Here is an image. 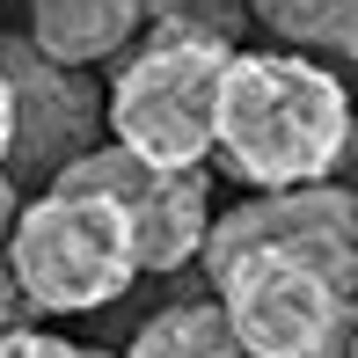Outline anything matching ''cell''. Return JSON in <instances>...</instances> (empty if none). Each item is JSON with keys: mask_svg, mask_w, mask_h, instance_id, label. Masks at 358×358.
I'll use <instances>...</instances> for the list:
<instances>
[{"mask_svg": "<svg viewBox=\"0 0 358 358\" xmlns=\"http://www.w3.org/2000/svg\"><path fill=\"white\" fill-rule=\"evenodd\" d=\"M198 264L241 358H351L358 198L344 183L264 190L205 227Z\"/></svg>", "mask_w": 358, "mask_h": 358, "instance_id": "cell-1", "label": "cell"}, {"mask_svg": "<svg viewBox=\"0 0 358 358\" xmlns=\"http://www.w3.org/2000/svg\"><path fill=\"white\" fill-rule=\"evenodd\" d=\"M344 146H351V95L322 59H300V52L227 59L220 103H213V154L256 198L336 183Z\"/></svg>", "mask_w": 358, "mask_h": 358, "instance_id": "cell-2", "label": "cell"}, {"mask_svg": "<svg viewBox=\"0 0 358 358\" xmlns=\"http://www.w3.org/2000/svg\"><path fill=\"white\" fill-rule=\"evenodd\" d=\"M227 37L198 22H154V37L117 66L103 95V124L117 154L146 169H205L213 161V103L227 73Z\"/></svg>", "mask_w": 358, "mask_h": 358, "instance_id": "cell-3", "label": "cell"}, {"mask_svg": "<svg viewBox=\"0 0 358 358\" xmlns=\"http://www.w3.org/2000/svg\"><path fill=\"white\" fill-rule=\"evenodd\" d=\"M8 278L29 300V315H95L139 278L124 220L103 198L44 190L8 220Z\"/></svg>", "mask_w": 358, "mask_h": 358, "instance_id": "cell-4", "label": "cell"}, {"mask_svg": "<svg viewBox=\"0 0 358 358\" xmlns=\"http://www.w3.org/2000/svg\"><path fill=\"white\" fill-rule=\"evenodd\" d=\"M52 190H80V198H103L124 220L139 271H183L198 256L205 227H213V190L205 169H146V161L117 154V146H88L73 169L52 176Z\"/></svg>", "mask_w": 358, "mask_h": 358, "instance_id": "cell-5", "label": "cell"}, {"mask_svg": "<svg viewBox=\"0 0 358 358\" xmlns=\"http://www.w3.org/2000/svg\"><path fill=\"white\" fill-rule=\"evenodd\" d=\"M0 88L15 103V139H8V183L15 176H59L103 132V95L88 88V73L44 66L22 37H0Z\"/></svg>", "mask_w": 358, "mask_h": 358, "instance_id": "cell-6", "label": "cell"}, {"mask_svg": "<svg viewBox=\"0 0 358 358\" xmlns=\"http://www.w3.org/2000/svg\"><path fill=\"white\" fill-rule=\"evenodd\" d=\"M146 22V0H37L29 8V52L44 59V66H95V59L124 52V44L139 37Z\"/></svg>", "mask_w": 358, "mask_h": 358, "instance_id": "cell-7", "label": "cell"}, {"mask_svg": "<svg viewBox=\"0 0 358 358\" xmlns=\"http://www.w3.org/2000/svg\"><path fill=\"white\" fill-rule=\"evenodd\" d=\"M124 358H241V344L227 336V315L213 300H176L154 322H139Z\"/></svg>", "mask_w": 358, "mask_h": 358, "instance_id": "cell-8", "label": "cell"}, {"mask_svg": "<svg viewBox=\"0 0 358 358\" xmlns=\"http://www.w3.org/2000/svg\"><path fill=\"white\" fill-rule=\"evenodd\" d=\"M249 8L271 37L300 44V59L307 52H329V59L358 52V0H249Z\"/></svg>", "mask_w": 358, "mask_h": 358, "instance_id": "cell-9", "label": "cell"}, {"mask_svg": "<svg viewBox=\"0 0 358 358\" xmlns=\"http://www.w3.org/2000/svg\"><path fill=\"white\" fill-rule=\"evenodd\" d=\"M0 358H88L80 344H66V336H52V329H37V322H29V329H8L0 336Z\"/></svg>", "mask_w": 358, "mask_h": 358, "instance_id": "cell-10", "label": "cell"}, {"mask_svg": "<svg viewBox=\"0 0 358 358\" xmlns=\"http://www.w3.org/2000/svg\"><path fill=\"white\" fill-rule=\"evenodd\" d=\"M8 329H29V300L15 292V278H8V264H0V336Z\"/></svg>", "mask_w": 358, "mask_h": 358, "instance_id": "cell-11", "label": "cell"}, {"mask_svg": "<svg viewBox=\"0 0 358 358\" xmlns=\"http://www.w3.org/2000/svg\"><path fill=\"white\" fill-rule=\"evenodd\" d=\"M8 139H15V103H8V88H0V169H8Z\"/></svg>", "mask_w": 358, "mask_h": 358, "instance_id": "cell-12", "label": "cell"}, {"mask_svg": "<svg viewBox=\"0 0 358 358\" xmlns=\"http://www.w3.org/2000/svg\"><path fill=\"white\" fill-rule=\"evenodd\" d=\"M8 220H15V183L0 176V234H8Z\"/></svg>", "mask_w": 358, "mask_h": 358, "instance_id": "cell-13", "label": "cell"}, {"mask_svg": "<svg viewBox=\"0 0 358 358\" xmlns=\"http://www.w3.org/2000/svg\"><path fill=\"white\" fill-rule=\"evenodd\" d=\"M88 358H117V351H88Z\"/></svg>", "mask_w": 358, "mask_h": 358, "instance_id": "cell-14", "label": "cell"}]
</instances>
